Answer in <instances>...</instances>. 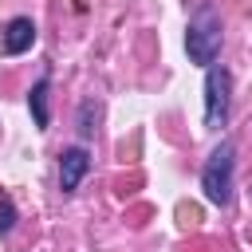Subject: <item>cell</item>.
Here are the masks:
<instances>
[{"instance_id": "ba28073f", "label": "cell", "mask_w": 252, "mask_h": 252, "mask_svg": "<svg viewBox=\"0 0 252 252\" xmlns=\"http://www.w3.org/2000/svg\"><path fill=\"white\" fill-rule=\"evenodd\" d=\"M91 110H98V106H94V102H83V114H79V134H83V138L94 134V126H91Z\"/></svg>"}, {"instance_id": "3957f363", "label": "cell", "mask_w": 252, "mask_h": 252, "mask_svg": "<svg viewBox=\"0 0 252 252\" xmlns=\"http://www.w3.org/2000/svg\"><path fill=\"white\" fill-rule=\"evenodd\" d=\"M228 94H232V75L213 63L209 75H205V126L209 130L224 126V118H228Z\"/></svg>"}, {"instance_id": "6da1fadb", "label": "cell", "mask_w": 252, "mask_h": 252, "mask_svg": "<svg viewBox=\"0 0 252 252\" xmlns=\"http://www.w3.org/2000/svg\"><path fill=\"white\" fill-rule=\"evenodd\" d=\"M232 169H236V146L224 138L213 154H209V161H205V169H201V189H205V197L213 201V205H228L232 201Z\"/></svg>"}, {"instance_id": "7a4b0ae2", "label": "cell", "mask_w": 252, "mask_h": 252, "mask_svg": "<svg viewBox=\"0 0 252 252\" xmlns=\"http://www.w3.org/2000/svg\"><path fill=\"white\" fill-rule=\"evenodd\" d=\"M185 51L193 63H213L217 51H220V16L213 8H201L193 20H189V32H185Z\"/></svg>"}, {"instance_id": "277c9868", "label": "cell", "mask_w": 252, "mask_h": 252, "mask_svg": "<svg viewBox=\"0 0 252 252\" xmlns=\"http://www.w3.org/2000/svg\"><path fill=\"white\" fill-rule=\"evenodd\" d=\"M87 169H91V154H87L83 146L63 150V158H59V189H63V193H75L79 181L87 177Z\"/></svg>"}, {"instance_id": "5b68a950", "label": "cell", "mask_w": 252, "mask_h": 252, "mask_svg": "<svg viewBox=\"0 0 252 252\" xmlns=\"http://www.w3.org/2000/svg\"><path fill=\"white\" fill-rule=\"evenodd\" d=\"M32 43H35V24H32L28 16L8 20V28L0 32V51H4V55H20V51H28Z\"/></svg>"}, {"instance_id": "52a82bcc", "label": "cell", "mask_w": 252, "mask_h": 252, "mask_svg": "<svg viewBox=\"0 0 252 252\" xmlns=\"http://www.w3.org/2000/svg\"><path fill=\"white\" fill-rule=\"evenodd\" d=\"M12 224H16V205H12L8 197H0V236L12 232Z\"/></svg>"}, {"instance_id": "8992f818", "label": "cell", "mask_w": 252, "mask_h": 252, "mask_svg": "<svg viewBox=\"0 0 252 252\" xmlns=\"http://www.w3.org/2000/svg\"><path fill=\"white\" fill-rule=\"evenodd\" d=\"M28 106H32V118H35V126H39V130H47V122H51V114H47V79H39V83L32 87V94H28Z\"/></svg>"}]
</instances>
